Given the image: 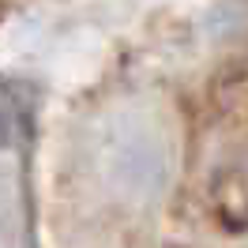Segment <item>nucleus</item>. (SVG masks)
<instances>
[]
</instances>
